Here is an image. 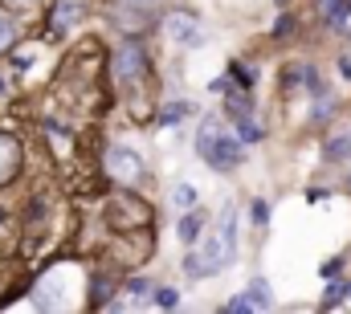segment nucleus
<instances>
[{"mask_svg": "<svg viewBox=\"0 0 351 314\" xmlns=\"http://www.w3.org/2000/svg\"><path fill=\"white\" fill-rule=\"evenodd\" d=\"M196 147H200L204 163H213L217 171H229V167H237V159H241V143H237V139H225V135L217 131V119H208V123H204V131H200Z\"/></svg>", "mask_w": 351, "mask_h": 314, "instance_id": "obj_1", "label": "nucleus"}, {"mask_svg": "<svg viewBox=\"0 0 351 314\" xmlns=\"http://www.w3.org/2000/svg\"><path fill=\"white\" fill-rule=\"evenodd\" d=\"M147 221H152V208H147L139 196H131V192H119V196L106 204V225H114V229H123V233L143 229Z\"/></svg>", "mask_w": 351, "mask_h": 314, "instance_id": "obj_2", "label": "nucleus"}, {"mask_svg": "<svg viewBox=\"0 0 351 314\" xmlns=\"http://www.w3.org/2000/svg\"><path fill=\"white\" fill-rule=\"evenodd\" d=\"M143 74H147V49L139 41H123L114 49V58H110V78L119 82V86H131Z\"/></svg>", "mask_w": 351, "mask_h": 314, "instance_id": "obj_3", "label": "nucleus"}, {"mask_svg": "<svg viewBox=\"0 0 351 314\" xmlns=\"http://www.w3.org/2000/svg\"><path fill=\"white\" fill-rule=\"evenodd\" d=\"M102 167H106V176L119 180V184H139V180H143V159L135 156L131 147H110Z\"/></svg>", "mask_w": 351, "mask_h": 314, "instance_id": "obj_4", "label": "nucleus"}, {"mask_svg": "<svg viewBox=\"0 0 351 314\" xmlns=\"http://www.w3.org/2000/svg\"><path fill=\"white\" fill-rule=\"evenodd\" d=\"M16 171H21V143H16V135L0 131V188H4Z\"/></svg>", "mask_w": 351, "mask_h": 314, "instance_id": "obj_5", "label": "nucleus"}, {"mask_svg": "<svg viewBox=\"0 0 351 314\" xmlns=\"http://www.w3.org/2000/svg\"><path fill=\"white\" fill-rule=\"evenodd\" d=\"M164 25H168V33H172L176 41H184V45H196V41H200V33H196L200 21H196L192 12H172Z\"/></svg>", "mask_w": 351, "mask_h": 314, "instance_id": "obj_6", "label": "nucleus"}, {"mask_svg": "<svg viewBox=\"0 0 351 314\" xmlns=\"http://www.w3.org/2000/svg\"><path fill=\"white\" fill-rule=\"evenodd\" d=\"M217 237H221V245L237 257V208H233V204L221 208V229H217Z\"/></svg>", "mask_w": 351, "mask_h": 314, "instance_id": "obj_7", "label": "nucleus"}, {"mask_svg": "<svg viewBox=\"0 0 351 314\" xmlns=\"http://www.w3.org/2000/svg\"><path fill=\"white\" fill-rule=\"evenodd\" d=\"M82 12H86V8H82V0H62V4H58V12H53V21H49V25H53V29H58V33H62V29H70V25H74V21H82Z\"/></svg>", "mask_w": 351, "mask_h": 314, "instance_id": "obj_8", "label": "nucleus"}, {"mask_svg": "<svg viewBox=\"0 0 351 314\" xmlns=\"http://www.w3.org/2000/svg\"><path fill=\"white\" fill-rule=\"evenodd\" d=\"M327 159H335V163H351V131L327 143Z\"/></svg>", "mask_w": 351, "mask_h": 314, "instance_id": "obj_9", "label": "nucleus"}, {"mask_svg": "<svg viewBox=\"0 0 351 314\" xmlns=\"http://www.w3.org/2000/svg\"><path fill=\"white\" fill-rule=\"evenodd\" d=\"M200 225H204V217H200V213H188V217L180 221V241H188V245H192V241L200 237Z\"/></svg>", "mask_w": 351, "mask_h": 314, "instance_id": "obj_10", "label": "nucleus"}, {"mask_svg": "<svg viewBox=\"0 0 351 314\" xmlns=\"http://www.w3.org/2000/svg\"><path fill=\"white\" fill-rule=\"evenodd\" d=\"M245 298H250V306L265 311V306H269V286H265L262 278H254V282H250V294H245Z\"/></svg>", "mask_w": 351, "mask_h": 314, "instance_id": "obj_11", "label": "nucleus"}, {"mask_svg": "<svg viewBox=\"0 0 351 314\" xmlns=\"http://www.w3.org/2000/svg\"><path fill=\"white\" fill-rule=\"evenodd\" d=\"M176 204H180V208H192V204H196V188H192V184H180V188H176Z\"/></svg>", "mask_w": 351, "mask_h": 314, "instance_id": "obj_12", "label": "nucleus"}, {"mask_svg": "<svg viewBox=\"0 0 351 314\" xmlns=\"http://www.w3.org/2000/svg\"><path fill=\"white\" fill-rule=\"evenodd\" d=\"M156 302H160L164 311H172L176 302H180V294H176V290H168V286H160V290H156Z\"/></svg>", "mask_w": 351, "mask_h": 314, "instance_id": "obj_13", "label": "nucleus"}, {"mask_svg": "<svg viewBox=\"0 0 351 314\" xmlns=\"http://www.w3.org/2000/svg\"><path fill=\"white\" fill-rule=\"evenodd\" d=\"M237 139H262V131H258V123H237Z\"/></svg>", "mask_w": 351, "mask_h": 314, "instance_id": "obj_14", "label": "nucleus"}, {"mask_svg": "<svg viewBox=\"0 0 351 314\" xmlns=\"http://www.w3.org/2000/svg\"><path fill=\"white\" fill-rule=\"evenodd\" d=\"M8 41H16V25H12V21H4V16H0V49H4V45H8Z\"/></svg>", "mask_w": 351, "mask_h": 314, "instance_id": "obj_15", "label": "nucleus"}, {"mask_svg": "<svg viewBox=\"0 0 351 314\" xmlns=\"http://www.w3.org/2000/svg\"><path fill=\"white\" fill-rule=\"evenodd\" d=\"M147 290H152V286H147V282H139V278H131V282H127V294H131V298H143Z\"/></svg>", "mask_w": 351, "mask_h": 314, "instance_id": "obj_16", "label": "nucleus"}, {"mask_svg": "<svg viewBox=\"0 0 351 314\" xmlns=\"http://www.w3.org/2000/svg\"><path fill=\"white\" fill-rule=\"evenodd\" d=\"M225 311H233V314L250 311V298H245V294H241V298H233V302H229V306H225Z\"/></svg>", "mask_w": 351, "mask_h": 314, "instance_id": "obj_17", "label": "nucleus"}, {"mask_svg": "<svg viewBox=\"0 0 351 314\" xmlns=\"http://www.w3.org/2000/svg\"><path fill=\"white\" fill-rule=\"evenodd\" d=\"M184 110H188V106H168V110H164V123H176Z\"/></svg>", "mask_w": 351, "mask_h": 314, "instance_id": "obj_18", "label": "nucleus"}, {"mask_svg": "<svg viewBox=\"0 0 351 314\" xmlns=\"http://www.w3.org/2000/svg\"><path fill=\"white\" fill-rule=\"evenodd\" d=\"M254 221H258V225H265V221H269V213H265V204H262V200L254 204Z\"/></svg>", "mask_w": 351, "mask_h": 314, "instance_id": "obj_19", "label": "nucleus"}, {"mask_svg": "<svg viewBox=\"0 0 351 314\" xmlns=\"http://www.w3.org/2000/svg\"><path fill=\"white\" fill-rule=\"evenodd\" d=\"M4 4H12V8H29V4H37V0H4Z\"/></svg>", "mask_w": 351, "mask_h": 314, "instance_id": "obj_20", "label": "nucleus"}, {"mask_svg": "<svg viewBox=\"0 0 351 314\" xmlns=\"http://www.w3.org/2000/svg\"><path fill=\"white\" fill-rule=\"evenodd\" d=\"M343 294H351V286H343Z\"/></svg>", "mask_w": 351, "mask_h": 314, "instance_id": "obj_21", "label": "nucleus"}]
</instances>
